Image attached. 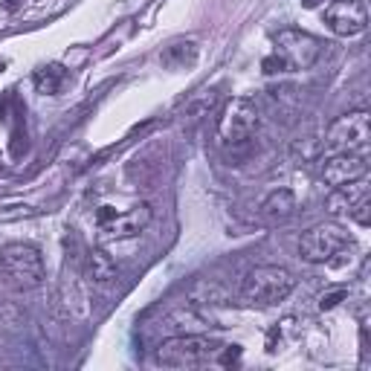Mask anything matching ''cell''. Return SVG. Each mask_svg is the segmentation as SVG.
<instances>
[{
  "label": "cell",
  "instance_id": "1",
  "mask_svg": "<svg viewBox=\"0 0 371 371\" xmlns=\"http://www.w3.org/2000/svg\"><path fill=\"white\" fill-rule=\"evenodd\" d=\"M293 290V276L285 267H273V264H261L250 270L241 285V302L253 308H270L285 302Z\"/></svg>",
  "mask_w": 371,
  "mask_h": 371
},
{
  "label": "cell",
  "instance_id": "2",
  "mask_svg": "<svg viewBox=\"0 0 371 371\" xmlns=\"http://www.w3.org/2000/svg\"><path fill=\"white\" fill-rule=\"evenodd\" d=\"M221 345L206 337H194V333H183V337H171L160 342L157 348V363L166 368H200L209 363H218Z\"/></svg>",
  "mask_w": 371,
  "mask_h": 371
},
{
  "label": "cell",
  "instance_id": "3",
  "mask_svg": "<svg viewBox=\"0 0 371 371\" xmlns=\"http://www.w3.org/2000/svg\"><path fill=\"white\" fill-rule=\"evenodd\" d=\"M261 128V113L258 104L246 96H235L223 104L218 116V136L223 145H244L258 134Z\"/></svg>",
  "mask_w": 371,
  "mask_h": 371
},
{
  "label": "cell",
  "instance_id": "4",
  "mask_svg": "<svg viewBox=\"0 0 371 371\" xmlns=\"http://www.w3.org/2000/svg\"><path fill=\"white\" fill-rule=\"evenodd\" d=\"M371 145V116L368 111H351L340 116L328 128L325 136V151L328 154H360L368 157Z\"/></svg>",
  "mask_w": 371,
  "mask_h": 371
},
{
  "label": "cell",
  "instance_id": "5",
  "mask_svg": "<svg viewBox=\"0 0 371 371\" xmlns=\"http://www.w3.org/2000/svg\"><path fill=\"white\" fill-rule=\"evenodd\" d=\"M0 270L15 287L32 290L44 281V258L32 244H6L0 246Z\"/></svg>",
  "mask_w": 371,
  "mask_h": 371
},
{
  "label": "cell",
  "instance_id": "6",
  "mask_svg": "<svg viewBox=\"0 0 371 371\" xmlns=\"http://www.w3.org/2000/svg\"><path fill=\"white\" fill-rule=\"evenodd\" d=\"M96 223H99V232L104 238L128 241V238H136L151 223V206L148 203H136V206L122 209V212L113 209V206H99Z\"/></svg>",
  "mask_w": 371,
  "mask_h": 371
},
{
  "label": "cell",
  "instance_id": "7",
  "mask_svg": "<svg viewBox=\"0 0 371 371\" xmlns=\"http://www.w3.org/2000/svg\"><path fill=\"white\" fill-rule=\"evenodd\" d=\"M322 52V41L313 38L310 32H302V29H281L276 35V56L285 61L287 73H299V70H308L316 64Z\"/></svg>",
  "mask_w": 371,
  "mask_h": 371
},
{
  "label": "cell",
  "instance_id": "8",
  "mask_svg": "<svg viewBox=\"0 0 371 371\" xmlns=\"http://www.w3.org/2000/svg\"><path fill=\"white\" fill-rule=\"evenodd\" d=\"M348 244V232L340 223H319L310 226L299 241V255L310 264H325L337 253H342V246Z\"/></svg>",
  "mask_w": 371,
  "mask_h": 371
},
{
  "label": "cell",
  "instance_id": "9",
  "mask_svg": "<svg viewBox=\"0 0 371 371\" xmlns=\"http://www.w3.org/2000/svg\"><path fill=\"white\" fill-rule=\"evenodd\" d=\"M325 24L331 32L342 35V38H354V35L365 32L368 12L360 0H333L325 6Z\"/></svg>",
  "mask_w": 371,
  "mask_h": 371
},
{
  "label": "cell",
  "instance_id": "10",
  "mask_svg": "<svg viewBox=\"0 0 371 371\" xmlns=\"http://www.w3.org/2000/svg\"><path fill=\"white\" fill-rule=\"evenodd\" d=\"M365 174H368V157H360V154H328V160L322 166V180L331 189L357 183Z\"/></svg>",
  "mask_w": 371,
  "mask_h": 371
},
{
  "label": "cell",
  "instance_id": "11",
  "mask_svg": "<svg viewBox=\"0 0 371 371\" xmlns=\"http://www.w3.org/2000/svg\"><path fill=\"white\" fill-rule=\"evenodd\" d=\"M293 209H296V194L290 189H276L261 200L258 215L267 223H278V221H287L293 215Z\"/></svg>",
  "mask_w": 371,
  "mask_h": 371
},
{
  "label": "cell",
  "instance_id": "12",
  "mask_svg": "<svg viewBox=\"0 0 371 371\" xmlns=\"http://www.w3.org/2000/svg\"><path fill=\"white\" fill-rule=\"evenodd\" d=\"M363 198H368V189H365V177L357 180V183H348V186H340L328 194L325 200V209L331 215H342V212H351Z\"/></svg>",
  "mask_w": 371,
  "mask_h": 371
},
{
  "label": "cell",
  "instance_id": "13",
  "mask_svg": "<svg viewBox=\"0 0 371 371\" xmlns=\"http://www.w3.org/2000/svg\"><path fill=\"white\" fill-rule=\"evenodd\" d=\"M32 81H35V90L41 96H58L70 81V73L61 64H44L41 70H35Z\"/></svg>",
  "mask_w": 371,
  "mask_h": 371
},
{
  "label": "cell",
  "instance_id": "14",
  "mask_svg": "<svg viewBox=\"0 0 371 371\" xmlns=\"http://www.w3.org/2000/svg\"><path fill=\"white\" fill-rule=\"evenodd\" d=\"M160 61L168 70H189L198 61V44L194 41H174L160 52Z\"/></svg>",
  "mask_w": 371,
  "mask_h": 371
},
{
  "label": "cell",
  "instance_id": "15",
  "mask_svg": "<svg viewBox=\"0 0 371 371\" xmlns=\"http://www.w3.org/2000/svg\"><path fill=\"white\" fill-rule=\"evenodd\" d=\"M116 273H119L116 261L104 250L87 253V276H90V281H96V285H111V281L116 278Z\"/></svg>",
  "mask_w": 371,
  "mask_h": 371
},
{
  "label": "cell",
  "instance_id": "16",
  "mask_svg": "<svg viewBox=\"0 0 371 371\" xmlns=\"http://www.w3.org/2000/svg\"><path fill=\"white\" fill-rule=\"evenodd\" d=\"M261 73H264V76H285L287 67H285V61H281L276 52H273V56H267V58L261 61Z\"/></svg>",
  "mask_w": 371,
  "mask_h": 371
},
{
  "label": "cell",
  "instance_id": "17",
  "mask_svg": "<svg viewBox=\"0 0 371 371\" xmlns=\"http://www.w3.org/2000/svg\"><path fill=\"white\" fill-rule=\"evenodd\" d=\"M342 299H348V290H333V293H325L322 299H319V308L322 310H331V308H337Z\"/></svg>",
  "mask_w": 371,
  "mask_h": 371
},
{
  "label": "cell",
  "instance_id": "18",
  "mask_svg": "<svg viewBox=\"0 0 371 371\" xmlns=\"http://www.w3.org/2000/svg\"><path fill=\"white\" fill-rule=\"evenodd\" d=\"M238 357H241V345H221V354H218L221 365H232Z\"/></svg>",
  "mask_w": 371,
  "mask_h": 371
},
{
  "label": "cell",
  "instance_id": "19",
  "mask_svg": "<svg viewBox=\"0 0 371 371\" xmlns=\"http://www.w3.org/2000/svg\"><path fill=\"white\" fill-rule=\"evenodd\" d=\"M21 3H24V0H0V6H3L6 12H17V9H21Z\"/></svg>",
  "mask_w": 371,
  "mask_h": 371
},
{
  "label": "cell",
  "instance_id": "20",
  "mask_svg": "<svg viewBox=\"0 0 371 371\" xmlns=\"http://www.w3.org/2000/svg\"><path fill=\"white\" fill-rule=\"evenodd\" d=\"M302 3H305V9H313L316 3H319V0H302Z\"/></svg>",
  "mask_w": 371,
  "mask_h": 371
},
{
  "label": "cell",
  "instance_id": "21",
  "mask_svg": "<svg viewBox=\"0 0 371 371\" xmlns=\"http://www.w3.org/2000/svg\"><path fill=\"white\" fill-rule=\"evenodd\" d=\"M3 70H6V64H3V61H0V73H3Z\"/></svg>",
  "mask_w": 371,
  "mask_h": 371
}]
</instances>
